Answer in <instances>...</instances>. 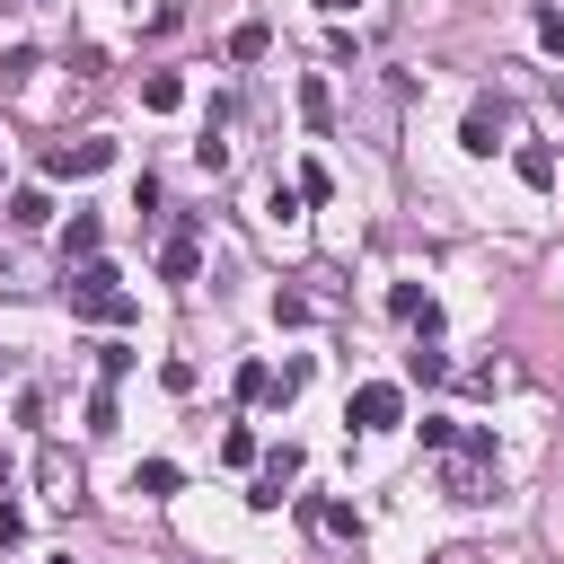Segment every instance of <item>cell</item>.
<instances>
[{
  "mask_svg": "<svg viewBox=\"0 0 564 564\" xmlns=\"http://www.w3.org/2000/svg\"><path fill=\"white\" fill-rule=\"evenodd\" d=\"M441 494L449 502H494V432L458 423V441L441 449Z\"/></svg>",
  "mask_w": 564,
  "mask_h": 564,
  "instance_id": "obj_1",
  "label": "cell"
},
{
  "mask_svg": "<svg viewBox=\"0 0 564 564\" xmlns=\"http://www.w3.org/2000/svg\"><path fill=\"white\" fill-rule=\"evenodd\" d=\"M62 300H70V317H97V326H132V317H141L132 291L115 282V264H79V273L62 282Z\"/></svg>",
  "mask_w": 564,
  "mask_h": 564,
  "instance_id": "obj_2",
  "label": "cell"
},
{
  "mask_svg": "<svg viewBox=\"0 0 564 564\" xmlns=\"http://www.w3.org/2000/svg\"><path fill=\"white\" fill-rule=\"evenodd\" d=\"M344 423H352V432H397V423H405V388L361 379V388H352V405H344Z\"/></svg>",
  "mask_w": 564,
  "mask_h": 564,
  "instance_id": "obj_3",
  "label": "cell"
},
{
  "mask_svg": "<svg viewBox=\"0 0 564 564\" xmlns=\"http://www.w3.org/2000/svg\"><path fill=\"white\" fill-rule=\"evenodd\" d=\"M106 159H115V141H97V132H88V141H53V150H44V176H97Z\"/></svg>",
  "mask_w": 564,
  "mask_h": 564,
  "instance_id": "obj_4",
  "label": "cell"
},
{
  "mask_svg": "<svg viewBox=\"0 0 564 564\" xmlns=\"http://www.w3.org/2000/svg\"><path fill=\"white\" fill-rule=\"evenodd\" d=\"M300 520H308L317 538H361V511H352V502H335V494H308V502H300Z\"/></svg>",
  "mask_w": 564,
  "mask_h": 564,
  "instance_id": "obj_5",
  "label": "cell"
},
{
  "mask_svg": "<svg viewBox=\"0 0 564 564\" xmlns=\"http://www.w3.org/2000/svg\"><path fill=\"white\" fill-rule=\"evenodd\" d=\"M502 132H511V123H502V106H494V97H476V106H467V132H458V141H467L476 159H494V150H502Z\"/></svg>",
  "mask_w": 564,
  "mask_h": 564,
  "instance_id": "obj_6",
  "label": "cell"
},
{
  "mask_svg": "<svg viewBox=\"0 0 564 564\" xmlns=\"http://www.w3.org/2000/svg\"><path fill=\"white\" fill-rule=\"evenodd\" d=\"M35 476H44V494H53L62 511H79V467H70L62 449H44V458H35Z\"/></svg>",
  "mask_w": 564,
  "mask_h": 564,
  "instance_id": "obj_7",
  "label": "cell"
},
{
  "mask_svg": "<svg viewBox=\"0 0 564 564\" xmlns=\"http://www.w3.org/2000/svg\"><path fill=\"white\" fill-rule=\"evenodd\" d=\"M159 273H167V282H194V273H203V247H194V229H176V238L159 247Z\"/></svg>",
  "mask_w": 564,
  "mask_h": 564,
  "instance_id": "obj_8",
  "label": "cell"
},
{
  "mask_svg": "<svg viewBox=\"0 0 564 564\" xmlns=\"http://www.w3.org/2000/svg\"><path fill=\"white\" fill-rule=\"evenodd\" d=\"M264 53H273V26L264 18H238L229 26V62H264Z\"/></svg>",
  "mask_w": 564,
  "mask_h": 564,
  "instance_id": "obj_9",
  "label": "cell"
},
{
  "mask_svg": "<svg viewBox=\"0 0 564 564\" xmlns=\"http://www.w3.org/2000/svg\"><path fill=\"white\" fill-rule=\"evenodd\" d=\"M300 115H308V123H317V132H335V88H326V79H317V70H308V79H300Z\"/></svg>",
  "mask_w": 564,
  "mask_h": 564,
  "instance_id": "obj_10",
  "label": "cell"
},
{
  "mask_svg": "<svg viewBox=\"0 0 564 564\" xmlns=\"http://www.w3.org/2000/svg\"><path fill=\"white\" fill-rule=\"evenodd\" d=\"M405 379H414V388H441V379H449V352H432V335H423V344L405 352Z\"/></svg>",
  "mask_w": 564,
  "mask_h": 564,
  "instance_id": "obj_11",
  "label": "cell"
},
{
  "mask_svg": "<svg viewBox=\"0 0 564 564\" xmlns=\"http://www.w3.org/2000/svg\"><path fill=\"white\" fill-rule=\"evenodd\" d=\"M520 185H538V194L555 185V150L546 141H520Z\"/></svg>",
  "mask_w": 564,
  "mask_h": 564,
  "instance_id": "obj_12",
  "label": "cell"
},
{
  "mask_svg": "<svg viewBox=\"0 0 564 564\" xmlns=\"http://www.w3.org/2000/svg\"><path fill=\"white\" fill-rule=\"evenodd\" d=\"M141 106H159V115L185 106V79H176V70H150V79H141Z\"/></svg>",
  "mask_w": 564,
  "mask_h": 564,
  "instance_id": "obj_13",
  "label": "cell"
},
{
  "mask_svg": "<svg viewBox=\"0 0 564 564\" xmlns=\"http://www.w3.org/2000/svg\"><path fill=\"white\" fill-rule=\"evenodd\" d=\"M132 494H176V467H167V458H141V467H132Z\"/></svg>",
  "mask_w": 564,
  "mask_h": 564,
  "instance_id": "obj_14",
  "label": "cell"
},
{
  "mask_svg": "<svg viewBox=\"0 0 564 564\" xmlns=\"http://www.w3.org/2000/svg\"><path fill=\"white\" fill-rule=\"evenodd\" d=\"M97 238H106V229H97V220H88V212H79V220H70V229H62V256H97Z\"/></svg>",
  "mask_w": 564,
  "mask_h": 564,
  "instance_id": "obj_15",
  "label": "cell"
},
{
  "mask_svg": "<svg viewBox=\"0 0 564 564\" xmlns=\"http://www.w3.org/2000/svg\"><path fill=\"white\" fill-rule=\"evenodd\" d=\"M44 212H53L44 194H9V220H18V229H44Z\"/></svg>",
  "mask_w": 564,
  "mask_h": 564,
  "instance_id": "obj_16",
  "label": "cell"
},
{
  "mask_svg": "<svg viewBox=\"0 0 564 564\" xmlns=\"http://www.w3.org/2000/svg\"><path fill=\"white\" fill-rule=\"evenodd\" d=\"M238 397H247V405H264V397H273V370H264V361H247V370H238Z\"/></svg>",
  "mask_w": 564,
  "mask_h": 564,
  "instance_id": "obj_17",
  "label": "cell"
},
{
  "mask_svg": "<svg viewBox=\"0 0 564 564\" xmlns=\"http://www.w3.org/2000/svg\"><path fill=\"white\" fill-rule=\"evenodd\" d=\"M194 167H212V176H220V167H229V141H220V132H203V141H194Z\"/></svg>",
  "mask_w": 564,
  "mask_h": 564,
  "instance_id": "obj_18",
  "label": "cell"
},
{
  "mask_svg": "<svg viewBox=\"0 0 564 564\" xmlns=\"http://www.w3.org/2000/svg\"><path fill=\"white\" fill-rule=\"evenodd\" d=\"M414 432H423V449H449V441H458V423H449V414H423Z\"/></svg>",
  "mask_w": 564,
  "mask_h": 564,
  "instance_id": "obj_19",
  "label": "cell"
},
{
  "mask_svg": "<svg viewBox=\"0 0 564 564\" xmlns=\"http://www.w3.org/2000/svg\"><path fill=\"white\" fill-rule=\"evenodd\" d=\"M317 9H326V18H344V9H352V0H317Z\"/></svg>",
  "mask_w": 564,
  "mask_h": 564,
  "instance_id": "obj_20",
  "label": "cell"
}]
</instances>
